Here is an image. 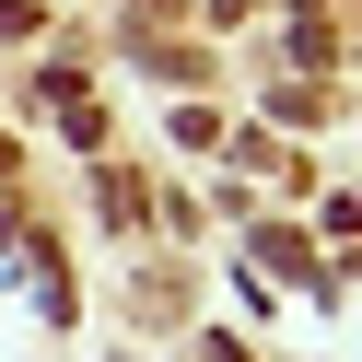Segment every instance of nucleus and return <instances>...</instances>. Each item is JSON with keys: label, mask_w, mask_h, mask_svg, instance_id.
<instances>
[{"label": "nucleus", "mask_w": 362, "mask_h": 362, "mask_svg": "<svg viewBox=\"0 0 362 362\" xmlns=\"http://www.w3.org/2000/svg\"><path fill=\"white\" fill-rule=\"evenodd\" d=\"M211 362H245V351H234V339H211Z\"/></svg>", "instance_id": "f257e3e1"}, {"label": "nucleus", "mask_w": 362, "mask_h": 362, "mask_svg": "<svg viewBox=\"0 0 362 362\" xmlns=\"http://www.w3.org/2000/svg\"><path fill=\"white\" fill-rule=\"evenodd\" d=\"M0 175H12V141H0Z\"/></svg>", "instance_id": "f03ea898"}]
</instances>
